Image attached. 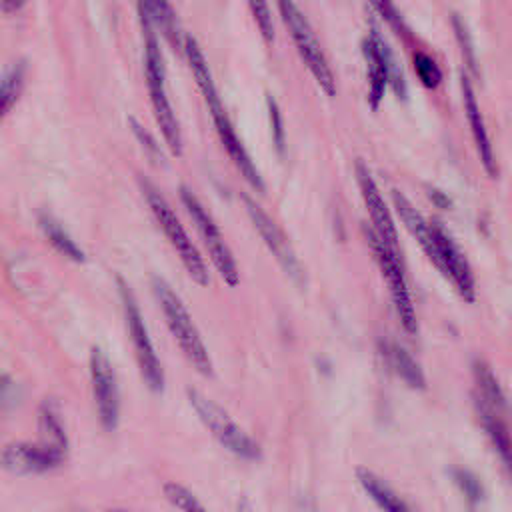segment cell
Returning a JSON list of instances; mask_svg holds the SVG:
<instances>
[{
  "mask_svg": "<svg viewBox=\"0 0 512 512\" xmlns=\"http://www.w3.org/2000/svg\"><path fill=\"white\" fill-rule=\"evenodd\" d=\"M356 180H358V188H360V194H362V200L366 204V210L370 214V220H372V226H374V232L384 240L388 242L390 246L398 248V232H396V224L390 216V210L370 174V170L358 160L356 162Z\"/></svg>",
  "mask_w": 512,
  "mask_h": 512,
  "instance_id": "obj_15",
  "label": "cell"
},
{
  "mask_svg": "<svg viewBox=\"0 0 512 512\" xmlns=\"http://www.w3.org/2000/svg\"><path fill=\"white\" fill-rule=\"evenodd\" d=\"M362 54L366 60V70H368V102L372 110H378L384 90L388 84H392L394 92L404 98L406 96V82L402 68L384 40L382 32L372 24L368 30V36L362 42Z\"/></svg>",
  "mask_w": 512,
  "mask_h": 512,
  "instance_id": "obj_6",
  "label": "cell"
},
{
  "mask_svg": "<svg viewBox=\"0 0 512 512\" xmlns=\"http://www.w3.org/2000/svg\"><path fill=\"white\" fill-rule=\"evenodd\" d=\"M392 202L394 208L406 226V230L414 236V240L420 244L428 260L438 266V242H436V232H434V222H428L414 206L412 202L398 190H392Z\"/></svg>",
  "mask_w": 512,
  "mask_h": 512,
  "instance_id": "obj_17",
  "label": "cell"
},
{
  "mask_svg": "<svg viewBox=\"0 0 512 512\" xmlns=\"http://www.w3.org/2000/svg\"><path fill=\"white\" fill-rule=\"evenodd\" d=\"M138 14L140 18L148 20L156 30H160V34L170 44H176L180 40L178 18L170 0H138Z\"/></svg>",
  "mask_w": 512,
  "mask_h": 512,
  "instance_id": "obj_19",
  "label": "cell"
},
{
  "mask_svg": "<svg viewBox=\"0 0 512 512\" xmlns=\"http://www.w3.org/2000/svg\"><path fill=\"white\" fill-rule=\"evenodd\" d=\"M278 8H280L282 22H284L286 30L290 32L302 62L306 64V68L314 76L316 84L328 96H334L336 94V82H334L332 68L326 60V54H324L312 26L308 24L306 16L300 12V8L296 6L294 0H278Z\"/></svg>",
  "mask_w": 512,
  "mask_h": 512,
  "instance_id": "obj_5",
  "label": "cell"
},
{
  "mask_svg": "<svg viewBox=\"0 0 512 512\" xmlns=\"http://www.w3.org/2000/svg\"><path fill=\"white\" fill-rule=\"evenodd\" d=\"M26 4V0H2V8L6 14L10 12H18L22 6Z\"/></svg>",
  "mask_w": 512,
  "mask_h": 512,
  "instance_id": "obj_35",
  "label": "cell"
},
{
  "mask_svg": "<svg viewBox=\"0 0 512 512\" xmlns=\"http://www.w3.org/2000/svg\"><path fill=\"white\" fill-rule=\"evenodd\" d=\"M372 10L400 36H408V24L404 20V16L400 14V8L394 4V0H368Z\"/></svg>",
  "mask_w": 512,
  "mask_h": 512,
  "instance_id": "obj_27",
  "label": "cell"
},
{
  "mask_svg": "<svg viewBox=\"0 0 512 512\" xmlns=\"http://www.w3.org/2000/svg\"><path fill=\"white\" fill-rule=\"evenodd\" d=\"M38 428H40V438H42L40 442L66 456L68 440H66L62 420H60L58 406L52 400L42 402V406L38 410Z\"/></svg>",
  "mask_w": 512,
  "mask_h": 512,
  "instance_id": "obj_21",
  "label": "cell"
},
{
  "mask_svg": "<svg viewBox=\"0 0 512 512\" xmlns=\"http://www.w3.org/2000/svg\"><path fill=\"white\" fill-rule=\"evenodd\" d=\"M118 288H120V298H122V308H124V318H126V326H128V334L132 338L134 344V354L140 366V372L146 380V384L158 392L164 386V372H162V364L156 356V350L152 346V340L148 336L146 324L142 320L138 302L134 298V294L130 292V288L118 280Z\"/></svg>",
  "mask_w": 512,
  "mask_h": 512,
  "instance_id": "obj_10",
  "label": "cell"
},
{
  "mask_svg": "<svg viewBox=\"0 0 512 512\" xmlns=\"http://www.w3.org/2000/svg\"><path fill=\"white\" fill-rule=\"evenodd\" d=\"M90 382L98 420L106 432H114L120 420V396L112 362L100 348L90 352Z\"/></svg>",
  "mask_w": 512,
  "mask_h": 512,
  "instance_id": "obj_11",
  "label": "cell"
},
{
  "mask_svg": "<svg viewBox=\"0 0 512 512\" xmlns=\"http://www.w3.org/2000/svg\"><path fill=\"white\" fill-rule=\"evenodd\" d=\"M476 408H478V416H480V422H482V428H484L486 436L490 438V442H492L496 454L500 456L504 468L512 476V436H510L506 424L496 416V408L488 406L486 402L478 400Z\"/></svg>",
  "mask_w": 512,
  "mask_h": 512,
  "instance_id": "obj_18",
  "label": "cell"
},
{
  "mask_svg": "<svg viewBox=\"0 0 512 512\" xmlns=\"http://www.w3.org/2000/svg\"><path fill=\"white\" fill-rule=\"evenodd\" d=\"M244 206H246V212L254 224V228L258 230V234L262 236L266 248L272 252V256L276 258V262L280 264V268L298 284L304 282V272H302V266L296 258V252L292 250L288 238L284 236V232L276 226V222L254 202L250 200L248 196H244Z\"/></svg>",
  "mask_w": 512,
  "mask_h": 512,
  "instance_id": "obj_12",
  "label": "cell"
},
{
  "mask_svg": "<svg viewBox=\"0 0 512 512\" xmlns=\"http://www.w3.org/2000/svg\"><path fill=\"white\" fill-rule=\"evenodd\" d=\"M130 126H132V130H134V134H136V138L142 142V146L146 148V152L150 154V156H154V158H162V154H160V148H158V144H156V140L136 122V118H130Z\"/></svg>",
  "mask_w": 512,
  "mask_h": 512,
  "instance_id": "obj_33",
  "label": "cell"
},
{
  "mask_svg": "<svg viewBox=\"0 0 512 512\" xmlns=\"http://www.w3.org/2000/svg\"><path fill=\"white\" fill-rule=\"evenodd\" d=\"M366 238H368L372 254L378 262V268H380L382 276L386 278L392 302L396 306V312L400 316V322H402L404 330L410 332V334H416V330H418L416 312H414V304H412V296H410V290H408V282H406V276H404V268H402V262H400L398 248L384 242L374 232V228L366 230Z\"/></svg>",
  "mask_w": 512,
  "mask_h": 512,
  "instance_id": "obj_8",
  "label": "cell"
},
{
  "mask_svg": "<svg viewBox=\"0 0 512 512\" xmlns=\"http://www.w3.org/2000/svg\"><path fill=\"white\" fill-rule=\"evenodd\" d=\"M382 356L386 358L388 366L410 386V388H424L426 380L418 366V362L396 342H384L382 344Z\"/></svg>",
  "mask_w": 512,
  "mask_h": 512,
  "instance_id": "obj_20",
  "label": "cell"
},
{
  "mask_svg": "<svg viewBox=\"0 0 512 512\" xmlns=\"http://www.w3.org/2000/svg\"><path fill=\"white\" fill-rule=\"evenodd\" d=\"M356 478L360 482V486L364 488V492L384 510H390V512H398V510H408V504L396 496L374 472L366 470V468H358L356 470Z\"/></svg>",
  "mask_w": 512,
  "mask_h": 512,
  "instance_id": "obj_22",
  "label": "cell"
},
{
  "mask_svg": "<svg viewBox=\"0 0 512 512\" xmlns=\"http://www.w3.org/2000/svg\"><path fill=\"white\" fill-rule=\"evenodd\" d=\"M248 8L252 12V18L266 42L274 40V24H272V12L268 0H248Z\"/></svg>",
  "mask_w": 512,
  "mask_h": 512,
  "instance_id": "obj_30",
  "label": "cell"
},
{
  "mask_svg": "<svg viewBox=\"0 0 512 512\" xmlns=\"http://www.w3.org/2000/svg\"><path fill=\"white\" fill-rule=\"evenodd\" d=\"M64 454L48 448L46 444L14 442L2 450V466L12 474H40L64 462Z\"/></svg>",
  "mask_w": 512,
  "mask_h": 512,
  "instance_id": "obj_14",
  "label": "cell"
},
{
  "mask_svg": "<svg viewBox=\"0 0 512 512\" xmlns=\"http://www.w3.org/2000/svg\"><path fill=\"white\" fill-rule=\"evenodd\" d=\"M180 198H182V204L188 212V216L192 218V222L196 224L208 252H210V258L218 270V274L224 278V282L228 286H236L238 284V266H236V260L232 256V250L228 248L224 236L220 234L218 226L214 224L212 216L206 212V208L202 206V202L196 198V194L192 190H188L186 186L180 188Z\"/></svg>",
  "mask_w": 512,
  "mask_h": 512,
  "instance_id": "obj_9",
  "label": "cell"
},
{
  "mask_svg": "<svg viewBox=\"0 0 512 512\" xmlns=\"http://www.w3.org/2000/svg\"><path fill=\"white\" fill-rule=\"evenodd\" d=\"M184 54H186V60H188V66L194 74V80L204 96V102L212 114V120H214V126H216V132H218V138L222 142V146L226 148L230 160L234 162V166L240 170V174L244 176V180L256 190V192H264V182H262V176L258 172V168L254 166V162L250 160L246 148L242 146L226 110H224V104L218 96V90H216V84H214V78H212V72L208 68V62L198 46V42L192 38V36H186L184 38Z\"/></svg>",
  "mask_w": 512,
  "mask_h": 512,
  "instance_id": "obj_1",
  "label": "cell"
},
{
  "mask_svg": "<svg viewBox=\"0 0 512 512\" xmlns=\"http://www.w3.org/2000/svg\"><path fill=\"white\" fill-rule=\"evenodd\" d=\"M430 198L434 200V204L436 206H440V208H450V198L444 194V192H440V190H434V188H430Z\"/></svg>",
  "mask_w": 512,
  "mask_h": 512,
  "instance_id": "obj_34",
  "label": "cell"
},
{
  "mask_svg": "<svg viewBox=\"0 0 512 512\" xmlns=\"http://www.w3.org/2000/svg\"><path fill=\"white\" fill-rule=\"evenodd\" d=\"M436 242H438V270L452 282L456 292L462 300L474 302L476 300V280L472 274V268L460 250V246L454 242V238L446 232V228L438 222H434Z\"/></svg>",
  "mask_w": 512,
  "mask_h": 512,
  "instance_id": "obj_13",
  "label": "cell"
},
{
  "mask_svg": "<svg viewBox=\"0 0 512 512\" xmlns=\"http://www.w3.org/2000/svg\"><path fill=\"white\" fill-rule=\"evenodd\" d=\"M450 22H452V30H454V36H456V42L462 50V56L466 60V64L470 66V70L474 74H478V64H476V54H474V46H472V36L468 32V26L466 22L458 16V14H452L450 16Z\"/></svg>",
  "mask_w": 512,
  "mask_h": 512,
  "instance_id": "obj_28",
  "label": "cell"
},
{
  "mask_svg": "<svg viewBox=\"0 0 512 512\" xmlns=\"http://www.w3.org/2000/svg\"><path fill=\"white\" fill-rule=\"evenodd\" d=\"M456 482L462 488L466 498L478 500L482 496V486H480V482L470 472H456Z\"/></svg>",
  "mask_w": 512,
  "mask_h": 512,
  "instance_id": "obj_32",
  "label": "cell"
},
{
  "mask_svg": "<svg viewBox=\"0 0 512 512\" xmlns=\"http://www.w3.org/2000/svg\"><path fill=\"white\" fill-rule=\"evenodd\" d=\"M142 34H144V70H146V84L148 94L154 110V118L162 130V136L170 148L172 154H182V136H180V124L174 116V110L168 100L166 92V72H164V60L160 52V44L156 38V28L140 18Z\"/></svg>",
  "mask_w": 512,
  "mask_h": 512,
  "instance_id": "obj_2",
  "label": "cell"
},
{
  "mask_svg": "<svg viewBox=\"0 0 512 512\" xmlns=\"http://www.w3.org/2000/svg\"><path fill=\"white\" fill-rule=\"evenodd\" d=\"M266 104H268V116H270V126H272V140L276 150L282 154L284 152V124H282V116L278 110V104L272 96H266Z\"/></svg>",
  "mask_w": 512,
  "mask_h": 512,
  "instance_id": "obj_31",
  "label": "cell"
},
{
  "mask_svg": "<svg viewBox=\"0 0 512 512\" xmlns=\"http://www.w3.org/2000/svg\"><path fill=\"white\" fill-rule=\"evenodd\" d=\"M22 84H24V64H12L4 76H2V86H0V94H2V112L8 114L10 108L16 104L20 92H22Z\"/></svg>",
  "mask_w": 512,
  "mask_h": 512,
  "instance_id": "obj_25",
  "label": "cell"
},
{
  "mask_svg": "<svg viewBox=\"0 0 512 512\" xmlns=\"http://www.w3.org/2000/svg\"><path fill=\"white\" fill-rule=\"evenodd\" d=\"M188 402L198 414L200 422L210 430V434L232 454L244 458V460H258L260 458V446L210 398H206L202 392L188 388L186 390Z\"/></svg>",
  "mask_w": 512,
  "mask_h": 512,
  "instance_id": "obj_7",
  "label": "cell"
},
{
  "mask_svg": "<svg viewBox=\"0 0 512 512\" xmlns=\"http://www.w3.org/2000/svg\"><path fill=\"white\" fill-rule=\"evenodd\" d=\"M162 490H164L166 500H168L172 506L180 508V510H200V508H204L202 502H198V498H196L188 488H184L182 484L166 482V484L162 486Z\"/></svg>",
  "mask_w": 512,
  "mask_h": 512,
  "instance_id": "obj_29",
  "label": "cell"
},
{
  "mask_svg": "<svg viewBox=\"0 0 512 512\" xmlns=\"http://www.w3.org/2000/svg\"><path fill=\"white\" fill-rule=\"evenodd\" d=\"M40 228L44 232V236L48 238V242L66 258L74 260V262H82L84 260V252L76 246V242L70 238V234L52 218V216H40Z\"/></svg>",
  "mask_w": 512,
  "mask_h": 512,
  "instance_id": "obj_23",
  "label": "cell"
},
{
  "mask_svg": "<svg viewBox=\"0 0 512 512\" xmlns=\"http://www.w3.org/2000/svg\"><path fill=\"white\" fill-rule=\"evenodd\" d=\"M460 88H462V102H464L466 120H468L470 134L474 138L480 162H482L486 174L490 178H496L498 176V162H496V156H494V148H492V142H490V136H488V128H486V122L482 118V112H480V106H478L472 82H470V78L466 74L460 76Z\"/></svg>",
  "mask_w": 512,
  "mask_h": 512,
  "instance_id": "obj_16",
  "label": "cell"
},
{
  "mask_svg": "<svg viewBox=\"0 0 512 512\" xmlns=\"http://www.w3.org/2000/svg\"><path fill=\"white\" fill-rule=\"evenodd\" d=\"M474 378H476L482 402H486L492 408H504L506 406L504 392H502L494 372L484 362H476L474 364Z\"/></svg>",
  "mask_w": 512,
  "mask_h": 512,
  "instance_id": "obj_24",
  "label": "cell"
},
{
  "mask_svg": "<svg viewBox=\"0 0 512 512\" xmlns=\"http://www.w3.org/2000/svg\"><path fill=\"white\" fill-rule=\"evenodd\" d=\"M140 190H142V196H144L152 216L156 218V222L162 228V232L166 234L168 242L172 244V248L180 256V260H182L186 272L190 274V278L196 280L200 286H206L210 282V276H208V268L204 264V258L200 256V252L192 244L190 236L182 228L180 220L176 218V214L170 208V204L166 202V198L158 192V188L154 184H150L148 180H142V178H140Z\"/></svg>",
  "mask_w": 512,
  "mask_h": 512,
  "instance_id": "obj_4",
  "label": "cell"
},
{
  "mask_svg": "<svg viewBox=\"0 0 512 512\" xmlns=\"http://www.w3.org/2000/svg\"><path fill=\"white\" fill-rule=\"evenodd\" d=\"M152 292H154V296L160 304V310L166 318V324H168L174 340L178 342L180 350L184 352V356L194 364V368L200 374L210 376L212 374L210 354H208V350H206V346L200 338V332H198L196 324L192 322V316L188 314L186 306L182 304L180 296L160 276L152 278Z\"/></svg>",
  "mask_w": 512,
  "mask_h": 512,
  "instance_id": "obj_3",
  "label": "cell"
},
{
  "mask_svg": "<svg viewBox=\"0 0 512 512\" xmlns=\"http://www.w3.org/2000/svg\"><path fill=\"white\" fill-rule=\"evenodd\" d=\"M412 64H414V72L418 76V80L428 88L434 90L440 86L442 82V70L436 64V60L432 56H428L426 52H416L412 56Z\"/></svg>",
  "mask_w": 512,
  "mask_h": 512,
  "instance_id": "obj_26",
  "label": "cell"
}]
</instances>
